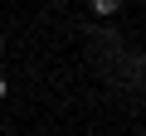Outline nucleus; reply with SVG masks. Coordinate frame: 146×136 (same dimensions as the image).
<instances>
[{
    "label": "nucleus",
    "mask_w": 146,
    "mask_h": 136,
    "mask_svg": "<svg viewBox=\"0 0 146 136\" xmlns=\"http://www.w3.org/2000/svg\"><path fill=\"white\" fill-rule=\"evenodd\" d=\"M0 53H5V39H0Z\"/></svg>",
    "instance_id": "nucleus-3"
},
{
    "label": "nucleus",
    "mask_w": 146,
    "mask_h": 136,
    "mask_svg": "<svg viewBox=\"0 0 146 136\" xmlns=\"http://www.w3.org/2000/svg\"><path fill=\"white\" fill-rule=\"evenodd\" d=\"M93 10L98 15H112V10H122V0H93Z\"/></svg>",
    "instance_id": "nucleus-1"
},
{
    "label": "nucleus",
    "mask_w": 146,
    "mask_h": 136,
    "mask_svg": "<svg viewBox=\"0 0 146 136\" xmlns=\"http://www.w3.org/2000/svg\"><path fill=\"white\" fill-rule=\"evenodd\" d=\"M0 97H5V78H0Z\"/></svg>",
    "instance_id": "nucleus-2"
}]
</instances>
